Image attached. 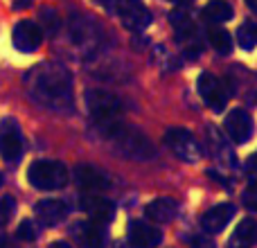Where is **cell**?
<instances>
[{"label":"cell","mask_w":257,"mask_h":248,"mask_svg":"<svg viewBox=\"0 0 257 248\" xmlns=\"http://www.w3.org/2000/svg\"><path fill=\"white\" fill-rule=\"evenodd\" d=\"M27 93L36 104L50 111H70L72 106V81L61 66L43 63L27 72Z\"/></svg>","instance_id":"cell-1"},{"label":"cell","mask_w":257,"mask_h":248,"mask_svg":"<svg viewBox=\"0 0 257 248\" xmlns=\"http://www.w3.org/2000/svg\"><path fill=\"white\" fill-rule=\"evenodd\" d=\"M106 136L108 140L115 142V147L122 151L128 158H136V160H149L156 156V149L151 147L149 138L142 136L140 131L131 127H124V124L115 122L111 127H106Z\"/></svg>","instance_id":"cell-2"},{"label":"cell","mask_w":257,"mask_h":248,"mask_svg":"<svg viewBox=\"0 0 257 248\" xmlns=\"http://www.w3.org/2000/svg\"><path fill=\"white\" fill-rule=\"evenodd\" d=\"M27 181L34 190L52 192L66 187L70 181V174H68L66 165L59 160H36L27 167Z\"/></svg>","instance_id":"cell-3"},{"label":"cell","mask_w":257,"mask_h":248,"mask_svg":"<svg viewBox=\"0 0 257 248\" xmlns=\"http://www.w3.org/2000/svg\"><path fill=\"white\" fill-rule=\"evenodd\" d=\"M86 104H88L90 115L104 129L115 124L122 115V102L111 90H88L86 93Z\"/></svg>","instance_id":"cell-4"},{"label":"cell","mask_w":257,"mask_h":248,"mask_svg":"<svg viewBox=\"0 0 257 248\" xmlns=\"http://www.w3.org/2000/svg\"><path fill=\"white\" fill-rule=\"evenodd\" d=\"M108 14H117L128 30H142L151 23V14L140 0H97Z\"/></svg>","instance_id":"cell-5"},{"label":"cell","mask_w":257,"mask_h":248,"mask_svg":"<svg viewBox=\"0 0 257 248\" xmlns=\"http://www.w3.org/2000/svg\"><path fill=\"white\" fill-rule=\"evenodd\" d=\"M165 145L172 149L176 158L185 160V163H196L201 160V145L194 138V133L187 131L183 127H172L165 131Z\"/></svg>","instance_id":"cell-6"},{"label":"cell","mask_w":257,"mask_h":248,"mask_svg":"<svg viewBox=\"0 0 257 248\" xmlns=\"http://www.w3.org/2000/svg\"><path fill=\"white\" fill-rule=\"evenodd\" d=\"M199 95L203 97V102L208 104L212 111H223L228 104V88L226 81L214 77L212 72H201L199 77Z\"/></svg>","instance_id":"cell-7"},{"label":"cell","mask_w":257,"mask_h":248,"mask_svg":"<svg viewBox=\"0 0 257 248\" xmlns=\"http://www.w3.org/2000/svg\"><path fill=\"white\" fill-rule=\"evenodd\" d=\"M23 154V133L14 117H5L0 122V156L9 163L18 160Z\"/></svg>","instance_id":"cell-8"},{"label":"cell","mask_w":257,"mask_h":248,"mask_svg":"<svg viewBox=\"0 0 257 248\" xmlns=\"http://www.w3.org/2000/svg\"><path fill=\"white\" fill-rule=\"evenodd\" d=\"M12 41L21 52H34V50H39L41 43H43V30L30 21H21L14 27Z\"/></svg>","instance_id":"cell-9"},{"label":"cell","mask_w":257,"mask_h":248,"mask_svg":"<svg viewBox=\"0 0 257 248\" xmlns=\"http://www.w3.org/2000/svg\"><path fill=\"white\" fill-rule=\"evenodd\" d=\"M75 183L86 192V194H99V192H104L108 185H111L106 174L99 172V169L93 167V165H79V167L75 169Z\"/></svg>","instance_id":"cell-10"},{"label":"cell","mask_w":257,"mask_h":248,"mask_svg":"<svg viewBox=\"0 0 257 248\" xmlns=\"http://www.w3.org/2000/svg\"><path fill=\"white\" fill-rule=\"evenodd\" d=\"M223 124H226L228 136H230L232 142H237V145L246 142L250 138V133H253V120H250V115L244 111V108L230 111L226 115V122Z\"/></svg>","instance_id":"cell-11"},{"label":"cell","mask_w":257,"mask_h":248,"mask_svg":"<svg viewBox=\"0 0 257 248\" xmlns=\"http://www.w3.org/2000/svg\"><path fill=\"white\" fill-rule=\"evenodd\" d=\"M232 217H235V205L219 203V205H214V208H210L208 212L201 217V228H203L205 232H210V235H214V232L223 230V228L230 223Z\"/></svg>","instance_id":"cell-12"},{"label":"cell","mask_w":257,"mask_h":248,"mask_svg":"<svg viewBox=\"0 0 257 248\" xmlns=\"http://www.w3.org/2000/svg\"><path fill=\"white\" fill-rule=\"evenodd\" d=\"M128 241L136 248H156L163 241V235L156 226L147 221H133L128 228Z\"/></svg>","instance_id":"cell-13"},{"label":"cell","mask_w":257,"mask_h":248,"mask_svg":"<svg viewBox=\"0 0 257 248\" xmlns=\"http://www.w3.org/2000/svg\"><path fill=\"white\" fill-rule=\"evenodd\" d=\"M81 210H84L86 214H90V221H97V223H106L113 219V212H115V208H113V203L106 199V196H97V194H88L81 199Z\"/></svg>","instance_id":"cell-14"},{"label":"cell","mask_w":257,"mask_h":248,"mask_svg":"<svg viewBox=\"0 0 257 248\" xmlns=\"http://www.w3.org/2000/svg\"><path fill=\"white\" fill-rule=\"evenodd\" d=\"M34 212H36V219H39L43 226H57L66 219L68 210H66V203L63 201H57V199H43L34 205Z\"/></svg>","instance_id":"cell-15"},{"label":"cell","mask_w":257,"mask_h":248,"mask_svg":"<svg viewBox=\"0 0 257 248\" xmlns=\"http://www.w3.org/2000/svg\"><path fill=\"white\" fill-rule=\"evenodd\" d=\"M147 217L151 219V221H158V223H169L176 219L178 214V203L174 199H169V196H158V199H154L149 205H147Z\"/></svg>","instance_id":"cell-16"},{"label":"cell","mask_w":257,"mask_h":248,"mask_svg":"<svg viewBox=\"0 0 257 248\" xmlns=\"http://www.w3.org/2000/svg\"><path fill=\"white\" fill-rule=\"evenodd\" d=\"M77 239L81 248H104V226L97 221H86L77 226Z\"/></svg>","instance_id":"cell-17"},{"label":"cell","mask_w":257,"mask_h":248,"mask_svg":"<svg viewBox=\"0 0 257 248\" xmlns=\"http://www.w3.org/2000/svg\"><path fill=\"white\" fill-rule=\"evenodd\" d=\"M255 244H257V221H253V219L239 221V226H237V230L232 232L228 246L230 248H250Z\"/></svg>","instance_id":"cell-18"},{"label":"cell","mask_w":257,"mask_h":248,"mask_svg":"<svg viewBox=\"0 0 257 248\" xmlns=\"http://www.w3.org/2000/svg\"><path fill=\"white\" fill-rule=\"evenodd\" d=\"M208 41L219 54H228L232 50V36L219 25H212L208 30Z\"/></svg>","instance_id":"cell-19"},{"label":"cell","mask_w":257,"mask_h":248,"mask_svg":"<svg viewBox=\"0 0 257 248\" xmlns=\"http://www.w3.org/2000/svg\"><path fill=\"white\" fill-rule=\"evenodd\" d=\"M203 16L212 23H226L232 18V7L226 0H212V3L203 9Z\"/></svg>","instance_id":"cell-20"},{"label":"cell","mask_w":257,"mask_h":248,"mask_svg":"<svg viewBox=\"0 0 257 248\" xmlns=\"http://www.w3.org/2000/svg\"><path fill=\"white\" fill-rule=\"evenodd\" d=\"M39 21H41V30L45 32V34H50V36H54L59 32V14H57V9H52V7H41L39 9Z\"/></svg>","instance_id":"cell-21"},{"label":"cell","mask_w":257,"mask_h":248,"mask_svg":"<svg viewBox=\"0 0 257 248\" xmlns=\"http://www.w3.org/2000/svg\"><path fill=\"white\" fill-rule=\"evenodd\" d=\"M237 45L244 50H253L257 45V23H244L237 30Z\"/></svg>","instance_id":"cell-22"},{"label":"cell","mask_w":257,"mask_h":248,"mask_svg":"<svg viewBox=\"0 0 257 248\" xmlns=\"http://www.w3.org/2000/svg\"><path fill=\"white\" fill-rule=\"evenodd\" d=\"M16 237L21 241H34L36 237H39V230L34 228V221H30V219H23V221L18 223V228H16Z\"/></svg>","instance_id":"cell-23"},{"label":"cell","mask_w":257,"mask_h":248,"mask_svg":"<svg viewBox=\"0 0 257 248\" xmlns=\"http://www.w3.org/2000/svg\"><path fill=\"white\" fill-rule=\"evenodd\" d=\"M14 210H16V201L12 196H0V226H5L12 219Z\"/></svg>","instance_id":"cell-24"},{"label":"cell","mask_w":257,"mask_h":248,"mask_svg":"<svg viewBox=\"0 0 257 248\" xmlns=\"http://www.w3.org/2000/svg\"><path fill=\"white\" fill-rule=\"evenodd\" d=\"M244 199H246V205H248L250 210H257V181H255V185L250 187V190H246Z\"/></svg>","instance_id":"cell-25"},{"label":"cell","mask_w":257,"mask_h":248,"mask_svg":"<svg viewBox=\"0 0 257 248\" xmlns=\"http://www.w3.org/2000/svg\"><path fill=\"white\" fill-rule=\"evenodd\" d=\"M246 5H248V9L253 14H257V0H246Z\"/></svg>","instance_id":"cell-26"},{"label":"cell","mask_w":257,"mask_h":248,"mask_svg":"<svg viewBox=\"0 0 257 248\" xmlns=\"http://www.w3.org/2000/svg\"><path fill=\"white\" fill-rule=\"evenodd\" d=\"M30 3H32V0H21V3H16V5H14V9H25Z\"/></svg>","instance_id":"cell-27"},{"label":"cell","mask_w":257,"mask_h":248,"mask_svg":"<svg viewBox=\"0 0 257 248\" xmlns=\"http://www.w3.org/2000/svg\"><path fill=\"white\" fill-rule=\"evenodd\" d=\"M50 248H72V246H70V244H66V241H54V244L50 246Z\"/></svg>","instance_id":"cell-28"},{"label":"cell","mask_w":257,"mask_h":248,"mask_svg":"<svg viewBox=\"0 0 257 248\" xmlns=\"http://www.w3.org/2000/svg\"><path fill=\"white\" fill-rule=\"evenodd\" d=\"M172 3H183V0H172ZM185 3H190V0H185Z\"/></svg>","instance_id":"cell-29"},{"label":"cell","mask_w":257,"mask_h":248,"mask_svg":"<svg viewBox=\"0 0 257 248\" xmlns=\"http://www.w3.org/2000/svg\"><path fill=\"white\" fill-rule=\"evenodd\" d=\"M0 185H3V174H0Z\"/></svg>","instance_id":"cell-30"}]
</instances>
